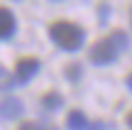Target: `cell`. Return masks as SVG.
Instances as JSON below:
<instances>
[{
	"label": "cell",
	"mask_w": 132,
	"mask_h": 130,
	"mask_svg": "<svg viewBox=\"0 0 132 130\" xmlns=\"http://www.w3.org/2000/svg\"><path fill=\"white\" fill-rule=\"evenodd\" d=\"M49 37L56 42V47H61L64 52H78L83 47L86 32L83 27H78L76 22L69 20H56V22L49 25Z\"/></svg>",
	"instance_id": "cell-1"
},
{
	"label": "cell",
	"mask_w": 132,
	"mask_h": 130,
	"mask_svg": "<svg viewBox=\"0 0 132 130\" xmlns=\"http://www.w3.org/2000/svg\"><path fill=\"white\" fill-rule=\"evenodd\" d=\"M127 44H130L127 32L115 29L113 34H108V37H103L100 42L93 44V49H90V59H93L95 64H113L115 59L120 57V52L127 49Z\"/></svg>",
	"instance_id": "cell-2"
},
{
	"label": "cell",
	"mask_w": 132,
	"mask_h": 130,
	"mask_svg": "<svg viewBox=\"0 0 132 130\" xmlns=\"http://www.w3.org/2000/svg\"><path fill=\"white\" fill-rule=\"evenodd\" d=\"M39 66H42V64H39L34 57H24V59H20V62H17V69H15V76L12 79L17 83H27L29 79L39 71Z\"/></svg>",
	"instance_id": "cell-3"
},
{
	"label": "cell",
	"mask_w": 132,
	"mask_h": 130,
	"mask_svg": "<svg viewBox=\"0 0 132 130\" xmlns=\"http://www.w3.org/2000/svg\"><path fill=\"white\" fill-rule=\"evenodd\" d=\"M22 101L20 98H5L3 103H0V118H5V120H15V118L22 116Z\"/></svg>",
	"instance_id": "cell-4"
},
{
	"label": "cell",
	"mask_w": 132,
	"mask_h": 130,
	"mask_svg": "<svg viewBox=\"0 0 132 130\" xmlns=\"http://www.w3.org/2000/svg\"><path fill=\"white\" fill-rule=\"evenodd\" d=\"M15 27H17L15 15L7 7H0V39H10L15 34Z\"/></svg>",
	"instance_id": "cell-5"
},
{
	"label": "cell",
	"mask_w": 132,
	"mask_h": 130,
	"mask_svg": "<svg viewBox=\"0 0 132 130\" xmlns=\"http://www.w3.org/2000/svg\"><path fill=\"white\" fill-rule=\"evenodd\" d=\"M66 125H69V130H83L88 125V120H86V116L81 111H71L69 118H66Z\"/></svg>",
	"instance_id": "cell-6"
},
{
	"label": "cell",
	"mask_w": 132,
	"mask_h": 130,
	"mask_svg": "<svg viewBox=\"0 0 132 130\" xmlns=\"http://www.w3.org/2000/svg\"><path fill=\"white\" fill-rule=\"evenodd\" d=\"M61 103H64V98L59 96L56 91H49L47 96L42 98V106L47 108V111H59V108H61Z\"/></svg>",
	"instance_id": "cell-7"
},
{
	"label": "cell",
	"mask_w": 132,
	"mask_h": 130,
	"mask_svg": "<svg viewBox=\"0 0 132 130\" xmlns=\"http://www.w3.org/2000/svg\"><path fill=\"white\" fill-rule=\"evenodd\" d=\"M15 86V79L10 76L7 71H5L3 66H0V91H5V88H12Z\"/></svg>",
	"instance_id": "cell-8"
},
{
	"label": "cell",
	"mask_w": 132,
	"mask_h": 130,
	"mask_svg": "<svg viewBox=\"0 0 132 130\" xmlns=\"http://www.w3.org/2000/svg\"><path fill=\"white\" fill-rule=\"evenodd\" d=\"M17 130H54L52 125H44V123H34V120H27V123H22Z\"/></svg>",
	"instance_id": "cell-9"
},
{
	"label": "cell",
	"mask_w": 132,
	"mask_h": 130,
	"mask_svg": "<svg viewBox=\"0 0 132 130\" xmlns=\"http://www.w3.org/2000/svg\"><path fill=\"white\" fill-rule=\"evenodd\" d=\"M66 76L73 81V79L81 76V64H69V69H66Z\"/></svg>",
	"instance_id": "cell-10"
},
{
	"label": "cell",
	"mask_w": 132,
	"mask_h": 130,
	"mask_svg": "<svg viewBox=\"0 0 132 130\" xmlns=\"http://www.w3.org/2000/svg\"><path fill=\"white\" fill-rule=\"evenodd\" d=\"M83 130H105V123H100V120L98 123H88Z\"/></svg>",
	"instance_id": "cell-11"
}]
</instances>
